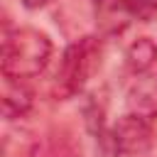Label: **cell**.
I'll return each mask as SVG.
<instances>
[{"instance_id": "cell-8", "label": "cell", "mask_w": 157, "mask_h": 157, "mask_svg": "<svg viewBox=\"0 0 157 157\" xmlns=\"http://www.w3.org/2000/svg\"><path fill=\"white\" fill-rule=\"evenodd\" d=\"M52 0H22V5L25 7H29V10H39V7H44V5H49Z\"/></svg>"}, {"instance_id": "cell-7", "label": "cell", "mask_w": 157, "mask_h": 157, "mask_svg": "<svg viewBox=\"0 0 157 157\" xmlns=\"http://www.w3.org/2000/svg\"><path fill=\"white\" fill-rule=\"evenodd\" d=\"M137 20H150L157 12V0H128Z\"/></svg>"}, {"instance_id": "cell-5", "label": "cell", "mask_w": 157, "mask_h": 157, "mask_svg": "<svg viewBox=\"0 0 157 157\" xmlns=\"http://www.w3.org/2000/svg\"><path fill=\"white\" fill-rule=\"evenodd\" d=\"M32 105V91L20 78H2V113L7 120L22 118Z\"/></svg>"}, {"instance_id": "cell-2", "label": "cell", "mask_w": 157, "mask_h": 157, "mask_svg": "<svg viewBox=\"0 0 157 157\" xmlns=\"http://www.w3.org/2000/svg\"><path fill=\"white\" fill-rule=\"evenodd\" d=\"M98 142L105 150V157L142 155L155 142V125L142 113H128L118 118L110 130H98Z\"/></svg>"}, {"instance_id": "cell-3", "label": "cell", "mask_w": 157, "mask_h": 157, "mask_svg": "<svg viewBox=\"0 0 157 157\" xmlns=\"http://www.w3.org/2000/svg\"><path fill=\"white\" fill-rule=\"evenodd\" d=\"M101 66V42L96 37H83L78 42H74L61 61V71H59V83H61V93L64 96H74L78 93L91 76L98 71Z\"/></svg>"}, {"instance_id": "cell-6", "label": "cell", "mask_w": 157, "mask_h": 157, "mask_svg": "<svg viewBox=\"0 0 157 157\" xmlns=\"http://www.w3.org/2000/svg\"><path fill=\"white\" fill-rule=\"evenodd\" d=\"M125 59H128V66L132 74H147L157 61V44L150 37H140L128 47Z\"/></svg>"}, {"instance_id": "cell-4", "label": "cell", "mask_w": 157, "mask_h": 157, "mask_svg": "<svg viewBox=\"0 0 157 157\" xmlns=\"http://www.w3.org/2000/svg\"><path fill=\"white\" fill-rule=\"evenodd\" d=\"M96 5V25L103 34H120L130 20H135L128 0H93Z\"/></svg>"}, {"instance_id": "cell-1", "label": "cell", "mask_w": 157, "mask_h": 157, "mask_svg": "<svg viewBox=\"0 0 157 157\" xmlns=\"http://www.w3.org/2000/svg\"><path fill=\"white\" fill-rule=\"evenodd\" d=\"M2 76L34 78L52 59V39L34 27H15L2 34Z\"/></svg>"}]
</instances>
